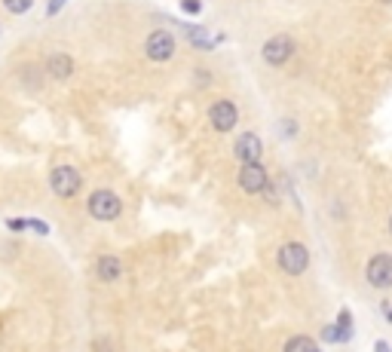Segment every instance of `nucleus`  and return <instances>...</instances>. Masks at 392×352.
Returning <instances> with one entry per match:
<instances>
[{"label": "nucleus", "instance_id": "18", "mask_svg": "<svg viewBox=\"0 0 392 352\" xmlns=\"http://www.w3.org/2000/svg\"><path fill=\"white\" fill-rule=\"evenodd\" d=\"M61 6H65V0H49V6H46V13H49V15H56V13L61 10Z\"/></svg>", "mask_w": 392, "mask_h": 352}, {"label": "nucleus", "instance_id": "20", "mask_svg": "<svg viewBox=\"0 0 392 352\" xmlns=\"http://www.w3.org/2000/svg\"><path fill=\"white\" fill-rule=\"evenodd\" d=\"M377 352H389V346L386 343H377Z\"/></svg>", "mask_w": 392, "mask_h": 352}, {"label": "nucleus", "instance_id": "11", "mask_svg": "<svg viewBox=\"0 0 392 352\" xmlns=\"http://www.w3.org/2000/svg\"><path fill=\"white\" fill-rule=\"evenodd\" d=\"M46 65H49V77H56V80H68V77L74 74V58L71 56H52Z\"/></svg>", "mask_w": 392, "mask_h": 352}, {"label": "nucleus", "instance_id": "23", "mask_svg": "<svg viewBox=\"0 0 392 352\" xmlns=\"http://www.w3.org/2000/svg\"><path fill=\"white\" fill-rule=\"evenodd\" d=\"M383 3H392V0H383Z\"/></svg>", "mask_w": 392, "mask_h": 352}, {"label": "nucleus", "instance_id": "3", "mask_svg": "<svg viewBox=\"0 0 392 352\" xmlns=\"http://www.w3.org/2000/svg\"><path fill=\"white\" fill-rule=\"evenodd\" d=\"M80 172L71 166H58V168H52V175H49V187H52V193L56 196H74L77 190H80Z\"/></svg>", "mask_w": 392, "mask_h": 352}, {"label": "nucleus", "instance_id": "10", "mask_svg": "<svg viewBox=\"0 0 392 352\" xmlns=\"http://www.w3.org/2000/svg\"><path fill=\"white\" fill-rule=\"evenodd\" d=\"M95 273H98V279H102V282H113V279H120V273H123V264H120V257H113V255H104V257H98V266H95Z\"/></svg>", "mask_w": 392, "mask_h": 352}, {"label": "nucleus", "instance_id": "15", "mask_svg": "<svg viewBox=\"0 0 392 352\" xmlns=\"http://www.w3.org/2000/svg\"><path fill=\"white\" fill-rule=\"evenodd\" d=\"M337 328H340L343 340H347V337H350V328H352V319H350V312H340V319H337Z\"/></svg>", "mask_w": 392, "mask_h": 352}, {"label": "nucleus", "instance_id": "12", "mask_svg": "<svg viewBox=\"0 0 392 352\" xmlns=\"http://www.w3.org/2000/svg\"><path fill=\"white\" fill-rule=\"evenodd\" d=\"M285 352H319V349L310 337H291V340L285 343Z\"/></svg>", "mask_w": 392, "mask_h": 352}, {"label": "nucleus", "instance_id": "17", "mask_svg": "<svg viewBox=\"0 0 392 352\" xmlns=\"http://www.w3.org/2000/svg\"><path fill=\"white\" fill-rule=\"evenodd\" d=\"M28 227H31V230H37V233H40V236H46V233H49V227H46L43 221H28Z\"/></svg>", "mask_w": 392, "mask_h": 352}, {"label": "nucleus", "instance_id": "21", "mask_svg": "<svg viewBox=\"0 0 392 352\" xmlns=\"http://www.w3.org/2000/svg\"><path fill=\"white\" fill-rule=\"evenodd\" d=\"M386 319H389V321H392V310H386Z\"/></svg>", "mask_w": 392, "mask_h": 352}, {"label": "nucleus", "instance_id": "13", "mask_svg": "<svg viewBox=\"0 0 392 352\" xmlns=\"http://www.w3.org/2000/svg\"><path fill=\"white\" fill-rule=\"evenodd\" d=\"M31 3H34V0H3V6H6L10 13H28Z\"/></svg>", "mask_w": 392, "mask_h": 352}, {"label": "nucleus", "instance_id": "5", "mask_svg": "<svg viewBox=\"0 0 392 352\" xmlns=\"http://www.w3.org/2000/svg\"><path fill=\"white\" fill-rule=\"evenodd\" d=\"M144 52H148V58L153 61H166L175 56V37L168 34V31H153L148 37V43H144Z\"/></svg>", "mask_w": 392, "mask_h": 352}, {"label": "nucleus", "instance_id": "2", "mask_svg": "<svg viewBox=\"0 0 392 352\" xmlns=\"http://www.w3.org/2000/svg\"><path fill=\"white\" fill-rule=\"evenodd\" d=\"M120 211H123V202L111 190H95L89 196V214L95 221H113V218H120Z\"/></svg>", "mask_w": 392, "mask_h": 352}, {"label": "nucleus", "instance_id": "9", "mask_svg": "<svg viewBox=\"0 0 392 352\" xmlns=\"http://www.w3.org/2000/svg\"><path fill=\"white\" fill-rule=\"evenodd\" d=\"M236 157H240L242 163H258L260 159V138L251 135V132L236 138Z\"/></svg>", "mask_w": 392, "mask_h": 352}, {"label": "nucleus", "instance_id": "22", "mask_svg": "<svg viewBox=\"0 0 392 352\" xmlns=\"http://www.w3.org/2000/svg\"><path fill=\"white\" fill-rule=\"evenodd\" d=\"M389 233H392V218H389Z\"/></svg>", "mask_w": 392, "mask_h": 352}, {"label": "nucleus", "instance_id": "8", "mask_svg": "<svg viewBox=\"0 0 392 352\" xmlns=\"http://www.w3.org/2000/svg\"><path fill=\"white\" fill-rule=\"evenodd\" d=\"M209 117H212V126L218 129V132H230V129L236 126V120H240V113H236L233 102H214Z\"/></svg>", "mask_w": 392, "mask_h": 352}, {"label": "nucleus", "instance_id": "1", "mask_svg": "<svg viewBox=\"0 0 392 352\" xmlns=\"http://www.w3.org/2000/svg\"><path fill=\"white\" fill-rule=\"evenodd\" d=\"M276 260H279L282 273L301 275V273L306 270V264H310V251H306L301 242H285V245L279 248V255H276Z\"/></svg>", "mask_w": 392, "mask_h": 352}, {"label": "nucleus", "instance_id": "4", "mask_svg": "<svg viewBox=\"0 0 392 352\" xmlns=\"http://www.w3.org/2000/svg\"><path fill=\"white\" fill-rule=\"evenodd\" d=\"M368 282L374 288H392V255H377L368 260Z\"/></svg>", "mask_w": 392, "mask_h": 352}, {"label": "nucleus", "instance_id": "16", "mask_svg": "<svg viewBox=\"0 0 392 352\" xmlns=\"http://www.w3.org/2000/svg\"><path fill=\"white\" fill-rule=\"evenodd\" d=\"M181 10L190 13V15H196L199 10H203V3H199V0H181Z\"/></svg>", "mask_w": 392, "mask_h": 352}, {"label": "nucleus", "instance_id": "7", "mask_svg": "<svg viewBox=\"0 0 392 352\" xmlns=\"http://www.w3.org/2000/svg\"><path fill=\"white\" fill-rule=\"evenodd\" d=\"M240 187L245 193H260L267 187V168L260 163H242L240 168Z\"/></svg>", "mask_w": 392, "mask_h": 352}, {"label": "nucleus", "instance_id": "6", "mask_svg": "<svg viewBox=\"0 0 392 352\" xmlns=\"http://www.w3.org/2000/svg\"><path fill=\"white\" fill-rule=\"evenodd\" d=\"M291 52H295V40L285 34L273 37V40L264 43V61L267 65H285V61L291 58Z\"/></svg>", "mask_w": 392, "mask_h": 352}, {"label": "nucleus", "instance_id": "19", "mask_svg": "<svg viewBox=\"0 0 392 352\" xmlns=\"http://www.w3.org/2000/svg\"><path fill=\"white\" fill-rule=\"evenodd\" d=\"M6 227H10V230H25L28 221H6Z\"/></svg>", "mask_w": 392, "mask_h": 352}, {"label": "nucleus", "instance_id": "14", "mask_svg": "<svg viewBox=\"0 0 392 352\" xmlns=\"http://www.w3.org/2000/svg\"><path fill=\"white\" fill-rule=\"evenodd\" d=\"M322 340H328V343H334V340H343V334H340V328H334V325H328V328H322Z\"/></svg>", "mask_w": 392, "mask_h": 352}]
</instances>
